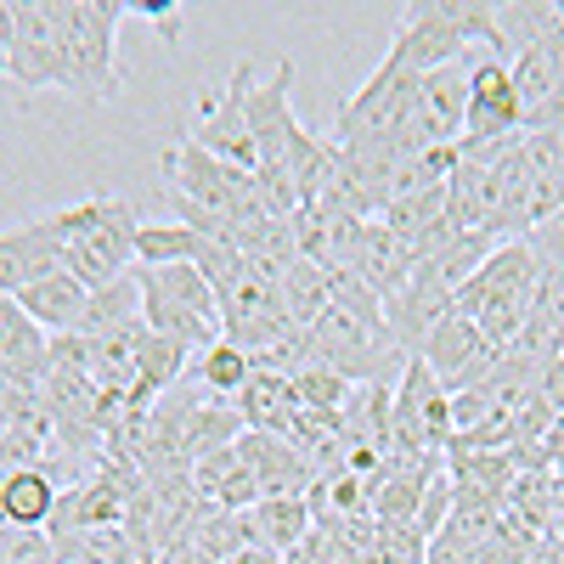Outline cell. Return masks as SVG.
<instances>
[{"mask_svg":"<svg viewBox=\"0 0 564 564\" xmlns=\"http://www.w3.org/2000/svg\"><path fill=\"white\" fill-rule=\"evenodd\" d=\"M7 79L18 85L23 102L34 90H52V85L79 97V74H74V57H68V40L57 29L52 0H18V40L7 52Z\"/></svg>","mask_w":564,"mask_h":564,"instance_id":"5b68a950","label":"cell"},{"mask_svg":"<svg viewBox=\"0 0 564 564\" xmlns=\"http://www.w3.org/2000/svg\"><path fill=\"white\" fill-rule=\"evenodd\" d=\"M249 85H254V63L243 57L238 68H231V79H226L220 97L198 90V102H193V124H186V135H193L204 153H215L220 164L243 170V175H254V170H260L254 135H249V119H243V97H249Z\"/></svg>","mask_w":564,"mask_h":564,"instance_id":"8992f818","label":"cell"},{"mask_svg":"<svg viewBox=\"0 0 564 564\" xmlns=\"http://www.w3.org/2000/svg\"><path fill=\"white\" fill-rule=\"evenodd\" d=\"M124 322H141V289H135V276H119V282H108V289L90 294L74 334L97 339V334H113V327H124Z\"/></svg>","mask_w":564,"mask_h":564,"instance_id":"cb8c5ba5","label":"cell"},{"mask_svg":"<svg viewBox=\"0 0 564 564\" xmlns=\"http://www.w3.org/2000/svg\"><path fill=\"white\" fill-rule=\"evenodd\" d=\"M0 564H57V547L45 531H7L0 525Z\"/></svg>","mask_w":564,"mask_h":564,"instance_id":"f546056e","label":"cell"},{"mask_svg":"<svg viewBox=\"0 0 564 564\" xmlns=\"http://www.w3.org/2000/svg\"><path fill=\"white\" fill-rule=\"evenodd\" d=\"M124 18H148L164 45H181V18H186V7H181V0H141V7H124Z\"/></svg>","mask_w":564,"mask_h":564,"instance_id":"1f68e13d","label":"cell"},{"mask_svg":"<svg viewBox=\"0 0 564 564\" xmlns=\"http://www.w3.org/2000/svg\"><path fill=\"white\" fill-rule=\"evenodd\" d=\"M0 74H7V52H0Z\"/></svg>","mask_w":564,"mask_h":564,"instance_id":"d590c367","label":"cell"},{"mask_svg":"<svg viewBox=\"0 0 564 564\" xmlns=\"http://www.w3.org/2000/svg\"><path fill=\"white\" fill-rule=\"evenodd\" d=\"M520 135V90L502 57H475L468 63V108H463V135L457 141H508Z\"/></svg>","mask_w":564,"mask_h":564,"instance_id":"30bf717a","label":"cell"},{"mask_svg":"<svg viewBox=\"0 0 564 564\" xmlns=\"http://www.w3.org/2000/svg\"><path fill=\"white\" fill-rule=\"evenodd\" d=\"M249 525H254V547L289 553L316 520H311V502L305 497H260L249 508Z\"/></svg>","mask_w":564,"mask_h":564,"instance_id":"ffe728a7","label":"cell"},{"mask_svg":"<svg viewBox=\"0 0 564 564\" xmlns=\"http://www.w3.org/2000/svg\"><path fill=\"white\" fill-rule=\"evenodd\" d=\"M423 564H475V547H463L452 536H430V547H423Z\"/></svg>","mask_w":564,"mask_h":564,"instance_id":"836d02e7","label":"cell"},{"mask_svg":"<svg viewBox=\"0 0 564 564\" xmlns=\"http://www.w3.org/2000/svg\"><path fill=\"white\" fill-rule=\"evenodd\" d=\"M198 379L226 401V395H238V390L254 379V361H249V350H238L231 339H220V345H209V350L198 356Z\"/></svg>","mask_w":564,"mask_h":564,"instance_id":"d4e9b609","label":"cell"},{"mask_svg":"<svg viewBox=\"0 0 564 564\" xmlns=\"http://www.w3.org/2000/svg\"><path fill=\"white\" fill-rule=\"evenodd\" d=\"M497 412H502V406H497L480 384H475V390H457V395H452V441H457V435H475L480 423H491Z\"/></svg>","mask_w":564,"mask_h":564,"instance_id":"4dcf8cb0","label":"cell"},{"mask_svg":"<svg viewBox=\"0 0 564 564\" xmlns=\"http://www.w3.org/2000/svg\"><path fill=\"white\" fill-rule=\"evenodd\" d=\"M52 271H63V243L45 226V215L0 231V294H23L29 282L52 276Z\"/></svg>","mask_w":564,"mask_h":564,"instance_id":"4fadbf2b","label":"cell"},{"mask_svg":"<svg viewBox=\"0 0 564 564\" xmlns=\"http://www.w3.org/2000/svg\"><path fill=\"white\" fill-rule=\"evenodd\" d=\"M130 276L141 289V322H148V334L181 339L186 350L220 345V305H215V289L204 282V271L193 260H181V265H130Z\"/></svg>","mask_w":564,"mask_h":564,"instance_id":"3957f363","label":"cell"},{"mask_svg":"<svg viewBox=\"0 0 564 564\" xmlns=\"http://www.w3.org/2000/svg\"><path fill=\"white\" fill-rule=\"evenodd\" d=\"M0 379L23 390H40L52 379V334L29 322V311L12 294H0Z\"/></svg>","mask_w":564,"mask_h":564,"instance_id":"7c38bea8","label":"cell"},{"mask_svg":"<svg viewBox=\"0 0 564 564\" xmlns=\"http://www.w3.org/2000/svg\"><path fill=\"white\" fill-rule=\"evenodd\" d=\"M204 238L181 220H141L135 226V265H181V260H198Z\"/></svg>","mask_w":564,"mask_h":564,"instance_id":"603a6c76","label":"cell"},{"mask_svg":"<svg viewBox=\"0 0 564 564\" xmlns=\"http://www.w3.org/2000/svg\"><path fill=\"white\" fill-rule=\"evenodd\" d=\"M531 282H536V254L525 238H508L491 249V260L475 271L457 289L452 300V316H468L486 334L491 350H508L525 327V311H531Z\"/></svg>","mask_w":564,"mask_h":564,"instance_id":"7a4b0ae2","label":"cell"},{"mask_svg":"<svg viewBox=\"0 0 564 564\" xmlns=\"http://www.w3.org/2000/svg\"><path fill=\"white\" fill-rule=\"evenodd\" d=\"M497 513H502V508H491V502H452L441 536H452V542H463V547L480 553V542H486L491 525H497Z\"/></svg>","mask_w":564,"mask_h":564,"instance_id":"f1b7e54d","label":"cell"},{"mask_svg":"<svg viewBox=\"0 0 564 564\" xmlns=\"http://www.w3.org/2000/svg\"><path fill=\"white\" fill-rule=\"evenodd\" d=\"M45 226H52L57 243H63V271L74 282H85L90 294L119 282V276H130L135 226H141L130 198H85V204L52 209Z\"/></svg>","mask_w":564,"mask_h":564,"instance_id":"6da1fadb","label":"cell"},{"mask_svg":"<svg viewBox=\"0 0 564 564\" xmlns=\"http://www.w3.org/2000/svg\"><path fill=\"white\" fill-rule=\"evenodd\" d=\"M289 384H294V401H300V406H316V412H339L345 395L356 390L350 379H339V372H334V367H322V361H311L305 372H294Z\"/></svg>","mask_w":564,"mask_h":564,"instance_id":"4316f807","label":"cell"},{"mask_svg":"<svg viewBox=\"0 0 564 564\" xmlns=\"http://www.w3.org/2000/svg\"><path fill=\"white\" fill-rule=\"evenodd\" d=\"M497 356H502V350H491L486 334H480V327L468 322V316H441L435 334L423 339V350H417V361L435 372L446 395L486 384V372L497 367Z\"/></svg>","mask_w":564,"mask_h":564,"instance_id":"9c48e42d","label":"cell"},{"mask_svg":"<svg viewBox=\"0 0 564 564\" xmlns=\"http://www.w3.org/2000/svg\"><path fill=\"white\" fill-rule=\"evenodd\" d=\"M231 406H238L243 430L254 435H289V417H294V384L289 379H271V372H254V379L231 395Z\"/></svg>","mask_w":564,"mask_h":564,"instance_id":"ac0fdd59","label":"cell"},{"mask_svg":"<svg viewBox=\"0 0 564 564\" xmlns=\"http://www.w3.org/2000/svg\"><path fill=\"white\" fill-rule=\"evenodd\" d=\"M57 497H63V486L40 463L0 468V525L7 531H45V520L57 513Z\"/></svg>","mask_w":564,"mask_h":564,"instance_id":"9a60e30c","label":"cell"},{"mask_svg":"<svg viewBox=\"0 0 564 564\" xmlns=\"http://www.w3.org/2000/svg\"><path fill=\"white\" fill-rule=\"evenodd\" d=\"M417 271V260H412V249L395 238V231L384 226V220H367V238H361V260H356V271L350 276H361L372 294H379V305L384 300H395L401 289H406V276Z\"/></svg>","mask_w":564,"mask_h":564,"instance_id":"2e32d148","label":"cell"},{"mask_svg":"<svg viewBox=\"0 0 564 564\" xmlns=\"http://www.w3.org/2000/svg\"><path fill=\"white\" fill-rule=\"evenodd\" d=\"M226 564H282V553H271V547H243V553H231Z\"/></svg>","mask_w":564,"mask_h":564,"instance_id":"e575fe53","label":"cell"},{"mask_svg":"<svg viewBox=\"0 0 564 564\" xmlns=\"http://www.w3.org/2000/svg\"><path fill=\"white\" fill-rule=\"evenodd\" d=\"M536 531L520 520V513H497V525H491V536L480 542V553H475V564H525L531 553H536Z\"/></svg>","mask_w":564,"mask_h":564,"instance_id":"484cf974","label":"cell"},{"mask_svg":"<svg viewBox=\"0 0 564 564\" xmlns=\"http://www.w3.org/2000/svg\"><path fill=\"white\" fill-rule=\"evenodd\" d=\"M57 29L68 40V57L79 74V102L97 108L113 102L124 90L119 74V23H124V0H52Z\"/></svg>","mask_w":564,"mask_h":564,"instance_id":"277c9868","label":"cell"},{"mask_svg":"<svg viewBox=\"0 0 564 564\" xmlns=\"http://www.w3.org/2000/svg\"><path fill=\"white\" fill-rule=\"evenodd\" d=\"M23 311H29V322H40L45 334H74L79 327V316H85V300H90V289L85 282H74L68 271H52V276H40V282H29L23 294H12Z\"/></svg>","mask_w":564,"mask_h":564,"instance_id":"e0dca14e","label":"cell"},{"mask_svg":"<svg viewBox=\"0 0 564 564\" xmlns=\"http://www.w3.org/2000/svg\"><path fill=\"white\" fill-rule=\"evenodd\" d=\"M468 63L475 57H463V63H446V68H430V74H417V90H423V108H430L435 130L446 141L463 135V108H468Z\"/></svg>","mask_w":564,"mask_h":564,"instance_id":"d6986e66","label":"cell"},{"mask_svg":"<svg viewBox=\"0 0 564 564\" xmlns=\"http://www.w3.org/2000/svg\"><path fill=\"white\" fill-rule=\"evenodd\" d=\"M339 441L345 452H390L395 446V390L390 384H356L339 406Z\"/></svg>","mask_w":564,"mask_h":564,"instance_id":"5bb4252c","label":"cell"},{"mask_svg":"<svg viewBox=\"0 0 564 564\" xmlns=\"http://www.w3.org/2000/svg\"><path fill=\"white\" fill-rule=\"evenodd\" d=\"M491 249H497V238H491V231H452V238L430 254V260H423V265H430L435 276H441V289L457 300V289H463V282L468 276H475L486 260H491Z\"/></svg>","mask_w":564,"mask_h":564,"instance_id":"44dd1931","label":"cell"},{"mask_svg":"<svg viewBox=\"0 0 564 564\" xmlns=\"http://www.w3.org/2000/svg\"><path fill=\"white\" fill-rule=\"evenodd\" d=\"M276 300H282V316H289V327H300V334H311L316 316L334 305L327 300V271L316 260H300L289 276L276 282Z\"/></svg>","mask_w":564,"mask_h":564,"instance_id":"7402d4cb","label":"cell"},{"mask_svg":"<svg viewBox=\"0 0 564 564\" xmlns=\"http://www.w3.org/2000/svg\"><path fill=\"white\" fill-rule=\"evenodd\" d=\"M395 446L401 452H446L452 446V395L417 356H406L395 379Z\"/></svg>","mask_w":564,"mask_h":564,"instance_id":"ba28073f","label":"cell"},{"mask_svg":"<svg viewBox=\"0 0 564 564\" xmlns=\"http://www.w3.org/2000/svg\"><path fill=\"white\" fill-rule=\"evenodd\" d=\"M525 243H531V254H536V260H547V265H558V271H564V215H553L547 226L525 231Z\"/></svg>","mask_w":564,"mask_h":564,"instance_id":"d6a6232c","label":"cell"},{"mask_svg":"<svg viewBox=\"0 0 564 564\" xmlns=\"http://www.w3.org/2000/svg\"><path fill=\"white\" fill-rule=\"evenodd\" d=\"M289 85H294V57H282L243 97V119H249V135H254L260 170H289V130L300 124V113L289 108Z\"/></svg>","mask_w":564,"mask_h":564,"instance_id":"8fae6325","label":"cell"},{"mask_svg":"<svg viewBox=\"0 0 564 564\" xmlns=\"http://www.w3.org/2000/svg\"><path fill=\"white\" fill-rule=\"evenodd\" d=\"M452 502H457V486H452V475L441 468V475H430V486L417 491V513H412V531H417L423 542H430V536H441V525H446Z\"/></svg>","mask_w":564,"mask_h":564,"instance_id":"83f0119b","label":"cell"},{"mask_svg":"<svg viewBox=\"0 0 564 564\" xmlns=\"http://www.w3.org/2000/svg\"><path fill=\"white\" fill-rule=\"evenodd\" d=\"M475 45L463 40L457 18H452V0H417V7L395 12V34H390V63H401L406 74H430L446 63H463Z\"/></svg>","mask_w":564,"mask_h":564,"instance_id":"52a82bcc","label":"cell"}]
</instances>
